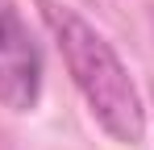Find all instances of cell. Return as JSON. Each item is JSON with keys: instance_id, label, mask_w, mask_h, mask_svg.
Returning a JSON list of instances; mask_svg holds the SVG:
<instances>
[{"instance_id": "1", "label": "cell", "mask_w": 154, "mask_h": 150, "mask_svg": "<svg viewBox=\"0 0 154 150\" xmlns=\"http://www.w3.org/2000/svg\"><path fill=\"white\" fill-rule=\"evenodd\" d=\"M42 17L63 50V63L75 79L79 96L88 100L92 117L100 121V129L112 133L121 146H137L146 138V108H142V96L129 79L125 63L117 58V50L67 4L42 0Z\"/></svg>"}, {"instance_id": "2", "label": "cell", "mask_w": 154, "mask_h": 150, "mask_svg": "<svg viewBox=\"0 0 154 150\" xmlns=\"http://www.w3.org/2000/svg\"><path fill=\"white\" fill-rule=\"evenodd\" d=\"M42 92V54L29 42L25 21L13 4L0 0V104L13 113H29Z\"/></svg>"}]
</instances>
